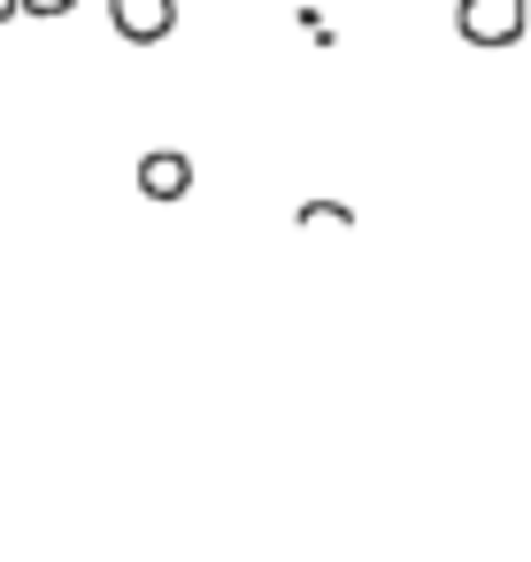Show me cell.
Instances as JSON below:
<instances>
[{
    "instance_id": "obj_4",
    "label": "cell",
    "mask_w": 531,
    "mask_h": 562,
    "mask_svg": "<svg viewBox=\"0 0 531 562\" xmlns=\"http://www.w3.org/2000/svg\"><path fill=\"white\" fill-rule=\"evenodd\" d=\"M301 232H354V209L347 201H308L301 209Z\"/></svg>"
},
{
    "instance_id": "obj_2",
    "label": "cell",
    "mask_w": 531,
    "mask_h": 562,
    "mask_svg": "<svg viewBox=\"0 0 531 562\" xmlns=\"http://www.w3.org/2000/svg\"><path fill=\"white\" fill-rule=\"evenodd\" d=\"M109 24L132 47H162L178 32V0H109Z\"/></svg>"
},
{
    "instance_id": "obj_1",
    "label": "cell",
    "mask_w": 531,
    "mask_h": 562,
    "mask_svg": "<svg viewBox=\"0 0 531 562\" xmlns=\"http://www.w3.org/2000/svg\"><path fill=\"white\" fill-rule=\"evenodd\" d=\"M523 24H531V0H462V9H454L462 47H485V55L516 47V40H523Z\"/></svg>"
},
{
    "instance_id": "obj_5",
    "label": "cell",
    "mask_w": 531,
    "mask_h": 562,
    "mask_svg": "<svg viewBox=\"0 0 531 562\" xmlns=\"http://www.w3.org/2000/svg\"><path fill=\"white\" fill-rule=\"evenodd\" d=\"M78 0H16V16H70Z\"/></svg>"
},
{
    "instance_id": "obj_6",
    "label": "cell",
    "mask_w": 531,
    "mask_h": 562,
    "mask_svg": "<svg viewBox=\"0 0 531 562\" xmlns=\"http://www.w3.org/2000/svg\"><path fill=\"white\" fill-rule=\"evenodd\" d=\"M9 16H16V0H0V24H9Z\"/></svg>"
},
{
    "instance_id": "obj_3",
    "label": "cell",
    "mask_w": 531,
    "mask_h": 562,
    "mask_svg": "<svg viewBox=\"0 0 531 562\" xmlns=\"http://www.w3.org/2000/svg\"><path fill=\"white\" fill-rule=\"evenodd\" d=\"M139 193H147V201H185V193H193V155L155 147V155L139 162Z\"/></svg>"
}]
</instances>
